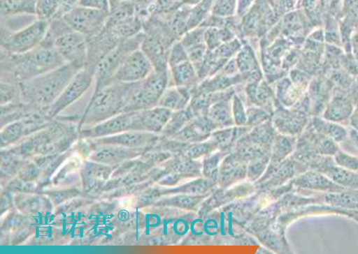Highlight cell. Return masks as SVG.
<instances>
[{
  "instance_id": "1",
  "label": "cell",
  "mask_w": 358,
  "mask_h": 254,
  "mask_svg": "<svg viewBox=\"0 0 358 254\" xmlns=\"http://www.w3.org/2000/svg\"><path fill=\"white\" fill-rule=\"evenodd\" d=\"M66 64L54 47L41 45L20 54L1 50V82L20 83Z\"/></svg>"
},
{
  "instance_id": "2",
  "label": "cell",
  "mask_w": 358,
  "mask_h": 254,
  "mask_svg": "<svg viewBox=\"0 0 358 254\" xmlns=\"http://www.w3.org/2000/svg\"><path fill=\"white\" fill-rule=\"evenodd\" d=\"M80 70L72 64H64L19 83L22 102L48 110Z\"/></svg>"
},
{
  "instance_id": "3",
  "label": "cell",
  "mask_w": 358,
  "mask_h": 254,
  "mask_svg": "<svg viewBox=\"0 0 358 254\" xmlns=\"http://www.w3.org/2000/svg\"><path fill=\"white\" fill-rule=\"evenodd\" d=\"M137 83L113 81L93 93L82 119L83 124L95 125L124 112Z\"/></svg>"
},
{
  "instance_id": "4",
  "label": "cell",
  "mask_w": 358,
  "mask_h": 254,
  "mask_svg": "<svg viewBox=\"0 0 358 254\" xmlns=\"http://www.w3.org/2000/svg\"><path fill=\"white\" fill-rule=\"evenodd\" d=\"M143 38V31L124 40L103 57L96 67L93 93L113 82L117 71L134 51L139 49Z\"/></svg>"
},
{
  "instance_id": "5",
  "label": "cell",
  "mask_w": 358,
  "mask_h": 254,
  "mask_svg": "<svg viewBox=\"0 0 358 254\" xmlns=\"http://www.w3.org/2000/svg\"><path fill=\"white\" fill-rule=\"evenodd\" d=\"M49 22L36 19L27 26L14 31L1 29V50L20 54L29 52L43 41Z\"/></svg>"
},
{
  "instance_id": "6",
  "label": "cell",
  "mask_w": 358,
  "mask_h": 254,
  "mask_svg": "<svg viewBox=\"0 0 358 254\" xmlns=\"http://www.w3.org/2000/svg\"><path fill=\"white\" fill-rule=\"evenodd\" d=\"M109 14L108 11L78 5L62 17L71 29L90 38L103 28Z\"/></svg>"
},
{
  "instance_id": "7",
  "label": "cell",
  "mask_w": 358,
  "mask_h": 254,
  "mask_svg": "<svg viewBox=\"0 0 358 254\" xmlns=\"http://www.w3.org/2000/svg\"><path fill=\"white\" fill-rule=\"evenodd\" d=\"M165 83L163 70H154L136 87L124 112L149 109L158 100Z\"/></svg>"
},
{
  "instance_id": "8",
  "label": "cell",
  "mask_w": 358,
  "mask_h": 254,
  "mask_svg": "<svg viewBox=\"0 0 358 254\" xmlns=\"http://www.w3.org/2000/svg\"><path fill=\"white\" fill-rule=\"evenodd\" d=\"M94 80V74L84 68L78 70L68 83L56 100L48 107L49 118L58 113L79 99L90 88Z\"/></svg>"
},
{
  "instance_id": "9",
  "label": "cell",
  "mask_w": 358,
  "mask_h": 254,
  "mask_svg": "<svg viewBox=\"0 0 358 254\" xmlns=\"http://www.w3.org/2000/svg\"><path fill=\"white\" fill-rule=\"evenodd\" d=\"M57 50L66 64L82 69L87 59V38L73 30L59 36L54 42Z\"/></svg>"
},
{
  "instance_id": "10",
  "label": "cell",
  "mask_w": 358,
  "mask_h": 254,
  "mask_svg": "<svg viewBox=\"0 0 358 254\" xmlns=\"http://www.w3.org/2000/svg\"><path fill=\"white\" fill-rule=\"evenodd\" d=\"M154 67L145 53L139 48L131 52L124 61L113 81L127 83L138 82L145 79Z\"/></svg>"
},
{
  "instance_id": "11",
  "label": "cell",
  "mask_w": 358,
  "mask_h": 254,
  "mask_svg": "<svg viewBox=\"0 0 358 254\" xmlns=\"http://www.w3.org/2000/svg\"><path fill=\"white\" fill-rule=\"evenodd\" d=\"M353 92L354 88L345 90L334 87L321 117L326 120L348 126L354 109Z\"/></svg>"
},
{
  "instance_id": "12",
  "label": "cell",
  "mask_w": 358,
  "mask_h": 254,
  "mask_svg": "<svg viewBox=\"0 0 358 254\" xmlns=\"http://www.w3.org/2000/svg\"><path fill=\"white\" fill-rule=\"evenodd\" d=\"M136 111L120 112L83 131L85 135L102 137L134 130Z\"/></svg>"
},
{
  "instance_id": "13",
  "label": "cell",
  "mask_w": 358,
  "mask_h": 254,
  "mask_svg": "<svg viewBox=\"0 0 358 254\" xmlns=\"http://www.w3.org/2000/svg\"><path fill=\"white\" fill-rule=\"evenodd\" d=\"M334 86L323 74L313 77L307 90L311 116L321 117Z\"/></svg>"
},
{
  "instance_id": "14",
  "label": "cell",
  "mask_w": 358,
  "mask_h": 254,
  "mask_svg": "<svg viewBox=\"0 0 358 254\" xmlns=\"http://www.w3.org/2000/svg\"><path fill=\"white\" fill-rule=\"evenodd\" d=\"M293 184L299 190L311 192L327 193L345 188L334 182L324 174L313 170H307L299 174Z\"/></svg>"
},
{
  "instance_id": "15",
  "label": "cell",
  "mask_w": 358,
  "mask_h": 254,
  "mask_svg": "<svg viewBox=\"0 0 358 254\" xmlns=\"http://www.w3.org/2000/svg\"><path fill=\"white\" fill-rule=\"evenodd\" d=\"M338 24L343 48L350 52V35L358 28V0H342Z\"/></svg>"
},
{
  "instance_id": "16",
  "label": "cell",
  "mask_w": 358,
  "mask_h": 254,
  "mask_svg": "<svg viewBox=\"0 0 358 254\" xmlns=\"http://www.w3.org/2000/svg\"><path fill=\"white\" fill-rule=\"evenodd\" d=\"M320 172L343 188L358 189V172L338 166L334 158L324 165Z\"/></svg>"
},
{
  "instance_id": "17",
  "label": "cell",
  "mask_w": 358,
  "mask_h": 254,
  "mask_svg": "<svg viewBox=\"0 0 358 254\" xmlns=\"http://www.w3.org/2000/svg\"><path fill=\"white\" fill-rule=\"evenodd\" d=\"M309 124L317 132L331 138L338 144L343 143L349 140V130L345 126L316 116L311 117Z\"/></svg>"
},
{
  "instance_id": "18",
  "label": "cell",
  "mask_w": 358,
  "mask_h": 254,
  "mask_svg": "<svg viewBox=\"0 0 358 254\" xmlns=\"http://www.w3.org/2000/svg\"><path fill=\"white\" fill-rule=\"evenodd\" d=\"M150 135L141 130H129L115 135L102 137L101 144L123 147H138L149 140Z\"/></svg>"
},
{
  "instance_id": "19",
  "label": "cell",
  "mask_w": 358,
  "mask_h": 254,
  "mask_svg": "<svg viewBox=\"0 0 358 254\" xmlns=\"http://www.w3.org/2000/svg\"><path fill=\"white\" fill-rule=\"evenodd\" d=\"M2 17L17 15L35 16L36 0H0Z\"/></svg>"
},
{
  "instance_id": "20",
  "label": "cell",
  "mask_w": 358,
  "mask_h": 254,
  "mask_svg": "<svg viewBox=\"0 0 358 254\" xmlns=\"http://www.w3.org/2000/svg\"><path fill=\"white\" fill-rule=\"evenodd\" d=\"M61 6V0H36L35 17L49 22L55 17Z\"/></svg>"
},
{
  "instance_id": "21",
  "label": "cell",
  "mask_w": 358,
  "mask_h": 254,
  "mask_svg": "<svg viewBox=\"0 0 358 254\" xmlns=\"http://www.w3.org/2000/svg\"><path fill=\"white\" fill-rule=\"evenodd\" d=\"M22 96L19 83L1 82V103H21Z\"/></svg>"
},
{
  "instance_id": "22",
  "label": "cell",
  "mask_w": 358,
  "mask_h": 254,
  "mask_svg": "<svg viewBox=\"0 0 358 254\" xmlns=\"http://www.w3.org/2000/svg\"><path fill=\"white\" fill-rule=\"evenodd\" d=\"M333 158L335 164L338 166L358 172V156L350 154L340 149L333 156Z\"/></svg>"
},
{
  "instance_id": "23",
  "label": "cell",
  "mask_w": 358,
  "mask_h": 254,
  "mask_svg": "<svg viewBox=\"0 0 358 254\" xmlns=\"http://www.w3.org/2000/svg\"><path fill=\"white\" fill-rule=\"evenodd\" d=\"M79 5L110 12L108 0H80Z\"/></svg>"
},
{
  "instance_id": "24",
  "label": "cell",
  "mask_w": 358,
  "mask_h": 254,
  "mask_svg": "<svg viewBox=\"0 0 358 254\" xmlns=\"http://www.w3.org/2000/svg\"><path fill=\"white\" fill-rule=\"evenodd\" d=\"M342 0H324L325 13L338 18Z\"/></svg>"
},
{
  "instance_id": "25",
  "label": "cell",
  "mask_w": 358,
  "mask_h": 254,
  "mask_svg": "<svg viewBox=\"0 0 358 254\" xmlns=\"http://www.w3.org/2000/svg\"><path fill=\"white\" fill-rule=\"evenodd\" d=\"M354 109L349 119L348 126L358 131V93L354 87Z\"/></svg>"
},
{
  "instance_id": "26",
  "label": "cell",
  "mask_w": 358,
  "mask_h": 254,
  "mask_svg": "<svg viewBox=\"0 0 358 254\" xmlns=\"http://www.w3.org/2000/svg\"><path fill=\"white\" fill-rule=\"evenodd\" d=\"M350 52L358 61V28L355 29L350 37Z\"/></svg>"
},
{
  "instance_id": "27",
  "label": "cell",
  "mask_w": 358,
  "mask_h": 254,
  "mask_svg": "<svg viewBox=\"0 0 358 254\" xmlns=\"http://www.w3.org/2000/svg\"><path fill=\"white\" fill-rule=\"evenodd\" d=\"M80 0H61L60 9L56 16H63L74 7L79 5Z\"/></svg>"
},
{
  "instance_id": "28",
  "label": "cell",
  "mask_w": 358,
  "mask_h": 254,
  "mask_svg": "<svg viewBox=\"0 0 358 254\" xmlns=\"http://www.w3.org/2000/svg\"><path fill=\"white\" fill-rule=\"evenodd\" d=\"M336 215L346 216L358 224V209H345L336 207Z\"/></svg>"
},
{
  "instance_id": "29",
  "label": "cell",
  "mask_w": 358,
  "mask_h": 254,
  "mask_svg": "<svg viewBox=\"0 0 358 254\" xmlns=\"http://www.w3.org/2000/svg\"><path fill=\"white\" fill-rule=\"evenodd\" d=\"M299 0H280L281 9L284 13H289L294 10L299 4Z\"/></svg>"
},
{
  "instance_id": "30",
  "label": "cell",
  "mask_w": 358,
  "mask_h": 254,
  "mask_svg": "<svg viewBox=\"0 0 358 254\" xmlns=\"http://www.w3.org/2000/svg\"><path fill=\"white\" fill-rule=\"evenodd\" d=\"M349 139L352 143L358 149V131L350 128L349 130Z\"/></svg>"
},
{
  "instance_id": "31",
  "label": "cell",
  "mask_w": 358,
  "mask_h": 254,
  "mask_svg": "<svg viewBox=\"0 0 358 254\" xmlns=\"http://www.w3.org/2000/svg\"><path fill=\"white\" fill-rule=\"evenodd\" d=\"M110 3V8L111 6L121 2H129V1H133L134 0H108Z\"/></svg>"
},
{
  "instance_id": "32",
  "label": "cell",
  "mask_w": 358,
  "mask_h": 254,
  "mask_svg": "<svg viewBox=\"0 0 358 254\" xmlns=\"http://www.w3.org/2000/svg\"><path fill=\"white\" fill-rule=\"evenodd\" d=\"M355 89L358 93V77L355 78Z\"/></svg>"
}]
</instances>
